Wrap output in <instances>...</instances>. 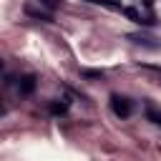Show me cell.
Segmentation results:
<instances>
[{
  "mask_svg": "<svg viewBox=\"0 0 161 161\" xmlns=\"http://www.w3.org/2000/svg\"><path fill=\"white\" fill-rule=\"evenodd\" d=\"M121 13H123L126 18H131L136 25H153V20H151V18H143L136 8H121Z\"/></svg>",
  "mask_w": 161,
  "mask_h": 161,
  "instance_id": "cell-2",
  "label": "cell"
},
{
  "mask_svg": "<svg viewBox=\"0 0 161 161\" xmlns=\"http://www.w3.org/2000/svg\"><path fill=\"white\" fill-rule=\"evenodd\" d=\"M0 73H3V60H0Z\"/></svg>",
  "mask_w": 161,
  "mask_h": 161,
  "instance_id": "cell-11",
  "label": "cell"
},
{
  "mask_svg": "<svg viewBox=\"0 0 161 161\" xmlns=\"http://www.w3.org/2000/svg\"><path fill=\"white\" fill-rule=\"evenodd\" d=\"M48 111H50L53 116H63V113L68 111V103H65V101H53V103H48Z\"/></svg>",
  "mask_w": 161,
  "mask_h": 161,
  "instance_id": "cell-5",
  "label": "cell"
},
{
  "mask_svg": "<svg viewBox=\"0 0 161 161\" xmlns=\"http://www.w3.org/2000/svg\"><path fill=\"white\" fill-rule=\"evenodd\" d=\"M111 108H113V113H116V116H121V118H128V116H131V111H133L131 101H128L126 96H118V93H113V96H111Z\"/></svg>",
  "mask_w": 161,
  "mask_h": 161,
  "instance_id": "cell-1",
  "label": "cell"
},
{
  "mask_svg": "<svg viewBox=\"0 0 161 161\" xmlns=\"http://www.w3.org/2000/svg\"><path fill=\"white\" fill-rule=\"evenodd\" d=\"M86 78H103V70H83Z\"/></svg>",
  "mask_w": 161,
  "mask_h": 161,
  "instance_id": "cell-9",
  "label": "cell"
},
{
  "mask_svg": "<svg viewBox=\"0 0 161 161\" xmlns=\"http://www.w3.org/2000/svg\"><path fill=\"white\" fill-rule=\"evenodd\" d=\"M40 5H45L48 10H55V8L60 5V0H40Z\"/></svg>",
  "mask_w": 161,
  "mask_h": 161,
  "instance_id": "cell-8",
  "label": "cell"
},
{
  "mask_svg": "<svg viewBox=\"0 0 161 161\" xmlns=\"http://www.w3.org/2000/svg\"><path fill=\"white\" fill-rule=\"evenodd\" d=\"M146 116H148V121H153L156 126H161V113H156L153 108H148V111H146Z\"/></svg>",
  "mask_w": 161,
  "mask_h": 161,
  "instance_id": "cell-7",
  "label": "cell"
},
{
  "mask_svg": "<svg viewBox=\"0 0 161 161\" xmlns=\"http://www.w3.org/2000/svg\"><path fill=\"white\" fill-rule=\"evenodd\" d=\"M143 68H148V70H153V73H158V75H161V65H143Z\"/></svg>",
  "mask_w": 161,
  "mask_h": 161,
  "instance_id": "cell-10",
  "label": "cell"
},
{
  "mask_svg": "<svg viewBox=\"0 0 161 161\" xmlns=\"http://www.w3.org/2000/svg\"><path fill=\"white\" fill-rule=\"evenodd\" d=\"M88 3H96V5H106V8L121 10V3H116V0H88Z\"/></svg>",
  "mask_w": 161,
  "mask_h": 161,
  "instance_id": "cell-6",
  "label": "cell"
},
{
  "mask_svg": "<svg viewBox=\"0 0 161 161\" xmlns=\"http://www.w3.org/2000/svg\"><path fill=\"white\" fill-rule=\"evenodd\" d=\"M18 91H20V96H30V93L35 91V75H33V73L23 75L20 83H18Z\"/></svg>",
  "mask_w": 161,
  "mask_h": 161,
  "instance_id": "cell-3",
  "label": "cell"
},
{
  "mask_svg": "<svg viewBox=\"0 0 161 161\" xmlns=\"http://www.w3.org/2000/svg\"><path fill=\"white\" fill-rule=\"evenodd\" d=\"M25 13L30 15V18H38V20H45V23H50L53 18H50V13H43V10H38V8H33V5H25Z\"/></svg>",
  "mask_w": 161,
  "mask_h": 161,
  "instance_id": "cell-4",
  "label": "cell"
}]
</instances>
